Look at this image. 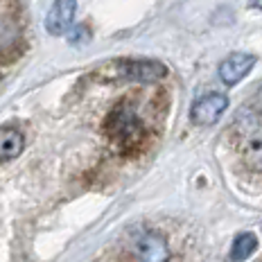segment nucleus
<instances>
[{"instance_id":"9","label":"nucleus","mask_w":262,"mask_h":262,"mask_svg":"<svg viewBox=\"0 0 262 262\" xmlns=\"http://www.w3.org/2000/svg\"><path fill=\"white\" fill-rule=\"evenodd\" d=\"M258 3H260V0H253V7H255V9H258V7H260V5H258Z\"/></svg>"},{"instance_id":"3","label":"nucleus","mask_w":262,"mask_h":262,"mask_svg":"<svg viewBox=\"0 0 262 262\" xmlns=\"http://www.w3.org/2000/svg\"><path fill=\"white\" fill-rule=\"evenodd\" d=\"M228 108V97L222 93H206L190 108V120L199 127H210L222 118V113Z\"/></svg>"},{"instance_id":"4","label":"nucleus","mask_w":262,"mask_h":262,"mask_svg":"<svg viewBox=\"0 0 262 262\" xmlns=\"http://www.w3.org/2000/svg\"><path fill=\"white\" fill-rule=\"evenodd\" d=\"M77 14V0H54L52 7L46 14V32L52 36H61L75 25Z\"/></svg>"},{"instance_id":"1","label":"nucleus","mask_w":262,"mask_h":262,"mask_svg":"<svg viewBox=\"0 0 262 262\" xmlns=\"http://www.w3.org/2000/svg\"><path fill=\"white\" fill-rule=\"evenodd\" d=\"M106 136L116 143L120 149H131L143 138V124H140L136 111L129 104H118L104 120Z\"/></svg>"},{"instance_id":"6","label":"nucleus","mask_w":262,"mask_h":262,"mask_svg":"<svg viewBox=\"0 0 262 262\" xmlns=\"http://www.w3.org/2000/svg\"><path fill=\"white\" fill-rule=\"evenodd\" d=\"M136 255L140 262H170V244L156 231H147L136 244Z\"/></svg>"},{"instance_id":"2","label":"nucleus","mask_w":262,"mask_h":262,"mask_svg":"<svg viewBox=\"0 0 262 262\" xmlns=\"http://www.w3.org/2000/svg\"><path fill=\"white\" fill-rule=\"evenodd\" d=\"M111 75L122 81L151 84L167 77V66L158 59H118L111 63Z\"/></svg>"},{"instance_id":"5","label":"nucleus","mask_w":262,"mask_h":262,"mask_svg":"<svg viewBox=\"0 0 262 262\" xmlns=\"http://www.w3.org/2000/svg\"><path fill=\"white\" fill-rule=\"evenodd\" d=\"M253 66H255V57L253 54H249V52H233V54H228L226 59L220 63V77L224 84H228V86H235L239 84L247 75L253 70Z\"/></svg>"},{"instance_id":"7","label":"nucleus","mask_w":262,"mask_h":262,"mask_svg":"<svg viewBox=\"0 0 262 262\" xmlns=\"http://www.w3.org/2000/svg\"><path fill=\"white\" fill-rule=\"evenodd\" d=\"M25 138L16 127H0V163L14 161L20 156Z\"/></svg>"},{"instance_id":"8","label":"nucleus","mask_w":262,"mask_h":262,"mask_svg":"<svg viewBox=\"0 0 262 262\" xmlns=\"http://www.w3.org/2000/svg\"><path fill=\"white\" fill-rule=\"evenodd\" d=\"M255 249H258V237H255L253 233H239L231 247V260L233 262L247 260V258H251V253H253Z\"/></svg>"}]
</instances>
